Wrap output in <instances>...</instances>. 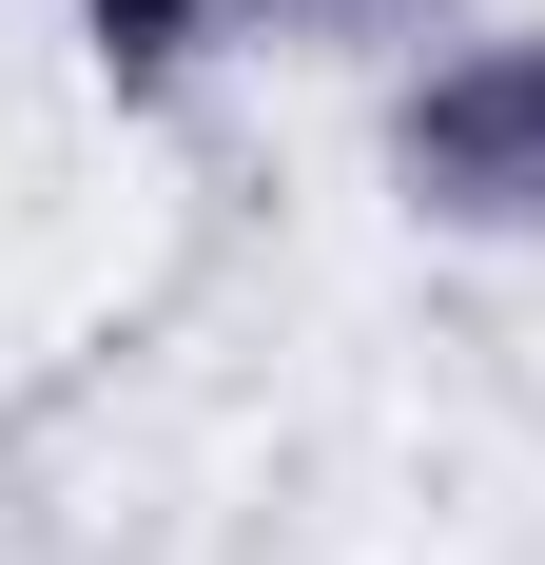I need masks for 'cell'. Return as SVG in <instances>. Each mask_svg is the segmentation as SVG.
<instances>
[{
  "label": "cell",
  "instance_id": "1",
  "mask_svg": "<svg viewBox=\"0 0 545 565\" xmlns=\"http://www.w3.org/2000/svg\"><path fill=\"white\" fill-rule=\"evenodd\" d=\"M371 157L409 195V234L545 254V20H429L371 98Z\"/></svg>",
  "mask_w": 545,
  "mask_h": 565
},
{
  "label": "cell",
  "instance_id": "2",
  "mask_svg": "<svg viewBox=\"0 0 545 565\" xmlns=\"http://www.w3.org/2000/svg\"><path fill=\"white\" fill-rule=\"evenodd\" d=\"M40 20H58L78 58H98L117 98H175V78L215 58V20H234V0H40Z\"/></svg>",
  "mask_w": 545,
  "mask_h": 565
}]
</instances>
